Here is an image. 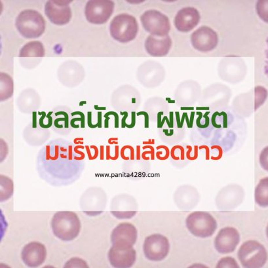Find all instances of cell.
I'll return each mask as SVG.
<instances>
[{
	"mask_svg": "<svg viewBox=\"0 0 268 268\" xmlns=\"http://www.w3.org/2000/svg\"><path fill=\"white\" fill-rule=\"evenodd\" d=\"M136 115L139 116V115H144V127L146 129H147L149 127V115L147 114V112L145 111H141L138 112Z\"/></svg>",
	"mask_w": 268,
	"mask_h": 268,
	"instance_id": "d4e9b609",
	"label": "cell"
},
{
	"mask_svg": "<svg viewBox=\"0 0 268 268\" xmlns=\"http://www.w3.org/2000/svg\"><path fill=\"white\" fill-rule=\"evenodd\" d=\"M23 136L25 141L30 146H38L47 141L50 132L48 129L41 128L39 123L36 128L32 127L30 123L24 130Z\"/></svg>",
	"mask_w": 268,
	"mask_h": 268,
	"instance_id": "5bb4252c",
	"label": "cell"
},
{
	"mask_svg": "<svg viewBox=\"0 0 268 268\" xmlns=\"http://www.w3.org/2000/svg\"><path fill=\"white\" fill-rule=\"evenodd\" d=\"M92 118H93V112H87V125L88 126L90 129H95V128L98 127V124L93 125L92 122Z\"/></svg>",
	"mask_w": 268,
	"mask_h": 268,
	"instance_id": "f1b7e54d",
	"label": "cell"
},
{
	"mask_svg": "<svg viewBox=\"0 0 268 268\" xmlns=\"http://www.w3.org/2000/svg\"><path fill=\"white\" fill-rule=\"evenodd\" d=\"M104 117L105 118L104 119V128L107 129V128L109 127V121L110 119V116H106V115H104Z\"/></svg>",
	"mask_w": 268,
	"mask_h": 268,
	"instance_id": "7dc6e473",
	"label": "cell"
},
{
	"mask_svg": "<svg viewBox=\"0 0 268 268\" xmlns=\"http://www.w3.org/2000/svg\"><path fill=\"white\" fill-rule=\"evenodd\" d=\"M144 47L146 52L151 56H165L169 53L172 47V39L169 35L162 39L150 35L145 41Z\"/></svg>",
	"mask_w": 268,
	"mask_h": 268,
	"instance_id": "8fae6325",
	"label": "cell"
},
{
	"mask_svg": "<svg viewBox=\"0 0 268 268\" xmlns=\"http://www.w3.org/2000/svg\"><path fill=\"white\" fill-rule=\"evenodd\" d=\"M80 115V117H76V118H73V119H71L70 120V126L72 129H77V128L80 127V125H75V121H80V124H81V127L82 129H84L85 125V114H83L82 112L80 111H76V112H73L71 113V116H74V115Z\"/></svg>",
	"mask_w": 268,
	"mask_h": 268,
	"instance_id": "d6986e66",
	"label": "cell"
},
{
	"mask_svg": "<svg viewBox=\"0 0 268 268\" xmlns=\"http://www.w3.org/2000/svg\"><path fill=\"white\" fill-rule=\"evenodd\" d=\"M73 144L75 145H83V141H73Z\"/></svg>",
	"mask_w": 268,
	"mask_h": 268,
	"instance_id": "816d5d0a",
	"label": "cell"
},
{
	"mask_svg": "<svg viewBox=\"0 0 268 268\" xmlns=\"http://www.w3.org/2000/svg\"><path fill=\"white\" fill-rule=\"evenodd\" d=\"M80 148H85V147L83 146V145H77V146H75L74 147V148H73V152H74V153L75 154H77L78 155H80L81 157H75L74 156V159L76 161H83V159H85V154L83 153V151H81L80 150H78V149H80Z\"/></svg>",
	"mask_w": 268,
	"mask_h": 268,
	"instance_id": "603a6c76",
	"label": "cell"
},
{
	"mask_svg": "<svg viewBox=\"0 0 268 268\" xmlns=\"http://www.w3.org/2000/svg\"><path fill=\"white\" fill-rule=\"evenodd\" d=\"M196 110H197H197H209V108L208 107H205V108H199V107H197L196 108Z\"/></svg>",
	"mask_w": 268,
	"mask_h": 268,
	"instance_id": "f5cc1de1",
	"label": "cell"
},
{
	"mask_svg": "<svg viewBox=\"0 0 268 268\" xmlns=\"http://www.w3.org/2000/svg\"><path fill=\"white\" fill-rule=\"evenodd\" d=\"M240 242V235L235 228L226 227L222 228L215 240V247L221 254L233 252Z\"/></svg>",
	"mask_w": 268,
	"mask_h": 268,
	"instance_id": "30bf717a",
	"label": "cell"
},
{
	"mask_svg": "<svg viewBox=\"0 0 268 268\" xmlns=\"http://www.w3.org/2000/svg\"><path fill=\"white\" fill-rule=\"evenodd\" d=\"M19 110L24 114L36 112L41 106V97L36 90L28 88L23 90L16 100Z\"/></svg>",
	"mask_w": 268,
	"mask_h": 268,
	"instance_id": "7c38bea8",
	"label": "cell"
},
{
	"mask_svg": "<svg viewBox=\"0 0 268 268\" xmlns=\"http://www.w3.org/2000/svg\"><path fill=\"white\" fill-rule=\"evenodd\" d=\"M155 143H156V142H155V140L154 139H148V141H144L142 142V144H143V145H154Z\"/></svg>",
	"mask_w": 268,
	"mask_h": 268,
	"instance_id": "c3c4849f",
	"label": "cell"
},
{
	"mask_svg": "<svg viewBox=\"0 0 268 268\" xmlns=\"http://www.w3.org/2000/svg\"><path fill=\"white\" fill-rule=\"evenodd\" d=\"M99 156H100V160H104V146H102V145H101V146H100V154H99Z\"/></svg>",
	"mask_w": 268,
	"mask_h": 268,
	"instance_id": "7bdbcfd3",
	"label": "cell"
},
{
	"mask_svg": "<svg viewBox=\"0 0 268 268\" xmlns=\"http://www.w3.org/2000/svg\"><path fill=\"white\" fill-rule=\"evenodd\" d=\"M72 2L71 0H49L45 5L44 13L49 21L55 25H66L72 17L70 7Z\"/></svg>",
	"mask_w": 268,
	"mask_h": 268,
	"instance_id": "52a82bcc",
	"label": "cell"
},
{
	"mask_svg": "<svg viewBox=\"0 0 268 268\" xmlns=\"http://www.w3.org/2000/svg\"><path fill=\"white\" fill-rule=\"evenodd\" d=\"M110 36L114 40L127 43L134 40L139 32L136 19L128 13H121L114 17L110 24Z\"/></svg>",
	"mask_w": 268,
	"mask_h": 268,
	"instance_id": "3957f363",
	"label": "cell"
},
{
	"mask_svg": "<svg viewBox=\"0 0 268 268\" xmlns=\"http://www.w3.org/2000/svg\"><path fill=\"white\" fill-rule=\"evenodd\" d=\"M38 114L39 115H41V117L40 118H39V126H40L41 128H42V129H47V126H46V125L44 123V120H45V117L47 116V115H46V113L45 112H38Z\"/></svg>",
	"mask_w": 268,
	"mask_h": 268,
	"instance_id": "4316f807",
	"label": "cell"
},
{
	"mask_svg": "<svg viewBox=\"0 0 268 268\" xmlns=\"http://www.w3.org/2000/svg\"><path fill=\"white\" fill-rule=\"evenodd\" d=\"M217 116H221L220 113L218 112H215L212 114V117H211V123H212V125L215 128H216V129H220L222 126L219 124H217L216 122V118Z\"/></svg>",
	"mask_w": 268,
	"mask_h": 268,
	"instance_id": "83f0119b",
	"label": "cell"
},
{
	"mask_svg": "<svg viewBox=\"0 0 268 268\" xmlns=\"http://www.w3.org/2000/svg\"><path fill=\"white\" fill-rule=\"evenodd\" d=\"M106 160L109 161L110 160V157H111V154H110V145H108L106 146Z\"/></svg>",
	"mask_w": 268,
	"mask_h": 268,
	"instance_id": "bcb514c9",
	"label": "cell"
},
{
	"mask_svg": "<svg viewBox=\"0 0 268 268\" xmlns=\"http://www.w3.org/2000/svg\"><path fill=\"white\" fill-rule=\"evenodd\" d=\"M191 43L195 50L202 53L213 51L218 44V35L210 27L202 26L191 34Z\"/></svg>",
	"mask_w": 268,
	"mask_h": 268,
	"instance_id": "ba28073f",
	"label": "cell"
},
{
	"mask_svg": "<svg viewBox=\"0 0 268 268\" xmlns=\"http://www.w3.org/2000/svg\"><path fill=\"white\" fill-rule=\"evenodd\" d=\"M186 149L187 151L186 152V158L188 161H191V151H192L193 148L192 146H190V145H187Z\"/></svg>",
	"mask_w": 268,
	"mask_h": 268,
	"instance_id": "836d02e7",
	"label": "cell"
},
{
	"mask_svg": "<svg viewBox=\"0 0 268 268\" xmlns=\"http://www.w3.org/2000/svg\"><path fill=\"white\" fill-rule=\"evenodd\" d=\"M205 149V159L208 161L210 159V149L207 145H201L199 147V149Z\"/></svg>",
	"mask_w": 268,
	"mask_h": 268,
	"instance_id": "d6a6232c",
	"label": "cell"
},
{
	"mask_svg": "<svg viewBox=\"0 0 268 268\" xmlns=\"http://www.w3.org/2000/svg\"><path fill=\"white\" fill-rule=\"evenodd\" d=\"M238 258L244 267H261L267 262L266 249L256 241H248L241 246Z\"/></svg>",
	"mask_w": 268,
	"mask_h": 268,
	"instance_id": "5b68a950",
	"label": "cell"
},
{
	"mask_svg": "<svg viewBox=\"0 0 268 268\" xmlns=\"http://www.w3.org/2000/svg\"><path fill=\"white\" fill-rule=\"evenodd\" d=\"M97 118H98V128H102V112L99 111L98 112L97 114Z\"/></svg>",
	"mask_w": 268,
	"mask_h": 268,
	"instance_id": "74e56055",
	"label": "cell"
},
{
	"mask_svg": "<svg viewBox=\"0 0 268 268\" xmlns=\"http://www.w3.org/2000/svg\"><path fill=\"white\" fill-rule=\"evenodd\" d=\"M182 115L184 117V119H186V123H187V126H188V128H190V119H189V118H188V114H187L186 112H184V113H183V114H182Z\"/></svg>",
	"mask_w": 268,
	"mask_h": 268,
	"instance_id": "681fc988",
	"label": "cell"
},
{
	"mask_svg": "<svg viewBox=\"0 0 268 268\" xmlns=\"http://www.w3.org/2000/svg\"><path fill=\"white\" fill-rule=\"evenodd\" d=\"M200 20L201 14L197 9L193 7H186L177 12L174 19V24L177 30L187 33L195 28Z\"/></svg>",
	"mask_w": 268,
	"mask_h": 268,
	"instance_id": "9c48e42d",
	"label": "cell"
},
{
	"mask_svg": "<svg viewBox=\"0 0 268 268\" xmlns=\"http://www.w3.org/2000/svg\"><path fill=\"white\" fill-rule=\"evenodd\" d=\"M115 3L112 0H90L85 7V16L88 23L101 25L107 23L114 12Z\"/></svg>",
	"mask_w": 268,
	"mask_h": 268,
	"instance_id": "8992f818",
	"label": "cell"
},
{
	"mask_svg": "<svg viewBox=\"0 0 268 268\" xmlns=\"http://www.w3.org/2000/svg\"><path fill=\"white\" fill-rule=\"evenodd\" d=\"M194 109L193 108H181L182 110H193Z\"/></svg>",
	"mask_w": 268,
	"mask_h": 268,
	"instance_id": "11a10c76",
	"label": "cell"
},
{
	"mask_svg": "<svg viewBox=\"0 0 268 268\" xmlns=\"http://www.w3.org/2000/svg\"><path fill=\"white\" fill-rule=\"evenodd\" d=\"M142 149H149L148 151H145L141 154V157L144 161H149V160H154L156 153H155L154 147L151 145H146L142 147Z\"/></svg>",
	"mask_w": 268,
	"mask_h": 268,
	"instance_id": "44dd1931",
	"label": "cell"
},
{
	"mask_svg": "<svg viewBox=\"0 0 268 268\" xmlns=\"http://www.w3.org/2000/svg\"><path fill=\"white\" fill-rule=\"evenodd\" d=\"M90 149H94L95 154H94V156H93L92 161L95 160L96 159H97L98 156H99V151H100V150H99V149H98V147H97V146H95V145H91V146H90Z\"/></svg>",
	"mask_w": 268,
	"mask_h": 268,
	"instance_id": "e575fe53",
	"label": "cell"
},
{
	"mask_svg": "<svg viewBox=\"0 0 268 268\" xmlns=\"http://www.w3.org/2000/svg\"><path fill=\"white\" fill-rule=\"evenodd\" d=\"M256 8L260 18L267 23V1H258Z\"/></svg>",
	"mask_w": 268,
	"mask_h": 268,
	"instance_id": "ac0fdd59",
	"label": "cell"
},
{
	"mask_svg": "<svg viewBox=\"0 0 268 268\" xmlns=\"http://www.w3.org/2000/svg\"><path fill=\"white\" fill-rule=\"evenodd\" d=\"M85 149H86V151H87V156H88V159H89L90 161H92V158H93V155L91 154V151H90V146H88V145H86V146H85Z\"/></svg>",
	"mask_w": 268,
	"mask_h": 268,
	"instance_id": "b9f144b4",
	"label": "cell"
},
{
	"mask_svg": "<svg viewBox=\"0 0 268 268\" xmlns=\"http://www.w3.org/2000/svg\"><path fill=\"white\" fill-rule=\"evenodd\" d=\"M15 27L19 33L26 39H36L45 32L46 23L43 16L34 9H24L15 20Z\"/></svg>",
	"mask_w": 268,
	"mask_h": 268,
	"instance_id": "7a4b0ae2",
	"label": "cell"
},
{
	"mask_svg": "<svg viewBox=\"0 0 268 268\" xmlns=\"http://www.w3.org/2000/svg\"><path fill=\"white\" fill-rule=\"evenodd\" d=\"M267 177L260 181L255 190V201L259 206L265 208L267 206Z\"/></svg>",
	"mask_w": 268,
	"mask_h": 268,
	"instance_id": "2e32d148",
	"label": "cell"
},
{
	"mask_svg": "<svg viewBox=\"0 0 268 268\" xmlns=\"http://www.w3.org/2000/svg\"><path fill=\"white\" fill-rule=\"evenodd\" d=\"M74 141H83V138L82 137H78V138H75L73 140Z\"/></svg>",
	"mask_w": 268,
	"mask_h": 268,
	"instance_id": "db71d44e",
	"label": "cell"
},
{
	"mask_svg": "<svg viewBox=\"0 0 268 268\" xmlns=\"http://www.w3.org/2000/svg\"><path fill=\"white\" fill-rule=\"evenodd\" d=\"M169 121H170V124L171 128L174 127V112H171L169 113Z\"/></svg>",
	"mask_w": 268,
	"mask_h": 268,
	"instance_id": "ee69618b",
	"label": "cell"
},
{
	"mask_svg": "<svg viewBox=\"0 0 268 268\" xmlns=\"http://www.w3.org/2000/svg\"><path fill=\"white\" fill-rule=\"evenodd\" d=\"M141 23L145 31L151 36L163 38L169 35L171 26L169 17L156 9H149L141 16Z\"/></svg>",
	"mask_w": 268,
	"mask_h": 268,
	"instance_id": "277c9868",
	"label": "cell"
},
{
	"mask_svg": "<svg viewBox=\"0 0 268 268\" xmlns=\"http://www.w3.org/2000/svg\"><path fill=\"white\" fill-rule=\"evenodd\" d=\"M136 113L135 112H132L131 123L126 125V127L128 128V129H132V128H134L135 127V125H136Z\"/></svg>",
	"mask_w": 268,
	"mask_h": 268,
	"instance_id": "f546056e",
	"label": "cell"
},
{
	"mask_svg": "<svg viewBox=\"0 0 268 268\" xmlns=\"http://www.w3.org/2000/svg\"><path fill=\"white\" fill-rule=\"evenodd\" d=\"M211 149H217L218 151V155L217 157H210V159H212V161H218L222 158L223 156V151L222 147H221L219 145H213V146H211Z\"/></svg>",
	"mask_w": 268,
	"mask_h": 268,
	"instance_id": "cb8c5ba5",
	"label": "cell"
},
{
	"mask_svg": "<svg viewBox=\"0 0 268 268\" xmlns=\"http://www.w3.org/2000/svg\"><path fill=\"white\" fill-rule=\"evenodd\" d=\"M195 113L194 112H192L191 113L190 120V128H189V129H191V128L193 127V120H194V117H195Z\"/></svg>",
	"mask_w": 268,
	"mask_h": 268,
	"instance_id": "f6af8a7d",
	"label": "cell"
},
{
	"mask_svg": "<svg viewBox=\"0 0 268 268\" xmlns=\"http://www.w3.org/2000/svg\"><path fill=\"white\" fill-rule=\"evenodd\" d=\"M120 114L123 115V118L121 119V128L124 129V128L126 127V125L127 124L126 123V120L127 119L128 116H129V114H128V112L127 111L121 112H120Z\"/></svg>",
	"mask_w": 268,
	"mask_h": 268,
	"instance_id": "1f68e13d",
	"label": "cell"
},
{
	"mask_svg": "<svg viewBox=\"0 0 268 268\" xmlns=\"http://www.w3.org/2000/svg\"><path fill=\"white\" fill-rule=\"evenodd\" d=\"M260 163L264 170L267 171V147H265L262 152L260 157Z\"/></svg>",
	"mask_w": 268,
	"mask_h": 268,
	"instance_id": "7402d4cb",
	"label": "cell"
},
{
	"mask_svg": "<svg viewBox=\"0 0 268 268\" xmlns=\"http://www.w3.org/2000/svg\"><path fill=\"white\" fill-rule=\"evenodd\" d=\"M13 93V80L9 75L1 73V101H5L11 97Z\"/></svg>",
	"mask_w": 268,
	"mask_h": 268,
	"instance_id": "e0dca14e",
	"label": "cell"
},
{
	"mask_svg": "<svg viewBox=\"0 0 268 268\" xmlns=\"http://www.w3.org/2000/svg\"><path fill=\"white\" fill-rule=\"evenodd\" d=\"M73 145L63 139L53 140L42 147L37 159L41 179L53 186L68 184L69 164L74 159Z\"/></svg>",
	"mask_w": 268,
	"mask_h": 268,
	"instance_id": "6da1fadb",
	"label": "cell"
},
{
	"mask_svg": "<svg viewBox=\"0 0 268 268\" xmlns=\"http://www.w3.org/2000/svg\"><path fill=\"white\" fill-rule=\"evenodd\" d=\"M71 113L70 108L66 106H58L53 108V114L62 115V117H59L52 115L53 123L51 128L54 131L64 135H65V132L66 134L70 132L72 129L70 126Z\"/></svg>",
	"mask_w": 268,
	"mask_h": 268,
	"instance_id": "4fadbf2b",
	"label": "cell"
},
{
	"mask_svg": "<svg viewBox=\"0 0 268 268\" xmlns=\"http://www.w3.org/2000/svg\"><path fill=\"white\" fill-rule=\"evenodd\" d=\"M118 141H119V138H118L117 137H112V138H110L109 139H108V144H109L110 145H115V146H116V145H118L119 144V142H118Z\"/></svg>",
	"mask_w": 268,
	"mask_h": 268,
	"instance_id": "60d3db41",
	"label": "cell"
},
{
	"mask_svg": "<svg viewBox=\"0 0 268 268\" xmlns=\"http://www.w3.org/2000/svg\"><path fill=\"white\" fill-rule=\"evenodd\" d=\"M220 115L223 117V127H228V115L224 112H222L220 113Z\"/></svg>",
	"mask_w": 268,
	"mask_h": 268,
	"instance_id": "d590c367",
	"label": "cell"
},
{
	"mask_svg": "<svg viewBox=\"0 0 268 268\" xmlns=\"http://www.w3.org/2000/svg\"><path fill=\"white\" fill-rule=\"evenodd\" d=\"M135 159L137 161H141V146L139 145H137L136 147V155H135Z\"/></svg>",
	"mask_w": 268,
	"mask_h": 268,
	"instance_id": "ab89813d",
	"label": "cell"
},
{
	"mask_svg": "<svg viewBox=\"0 0 268 268\" xmlns=\"http://www.w3.org/2000/svg\"><path fill=\"white\" fill-rule=\"evenodd\" d=\"M94 108H95V109L96 110H101V111H102V110H106V107H99L97 105H95Z\"/></svg>",
	"mask_w": 268,
	"mask_h": 268,
	"instance_id": "f907efd6",
	"label": "cell"
},
{
	"mask_svg": "<svg viewBox=\"0 0 268 268\" xmlns=\"http://www.w3.org/2000/svg\"><path fill=\"white\" fill-rule=\"evenodd\" d=\"M216 267H239L236 260L232 257L222 258L218 262Z\"/></svg>",
	"mask_w": 268,
	"mask_h": 268,
	"instance_id": "ffe728a7",
	"label": "cell"
},
{
	"mask_svg": "<svg viewBox=\"0 0 268 268\" xmlns=\"http://www.w3.org/2000/svg\"><path fill=\"white\" fill-rule=\"evenodd\" d=\"M45 49L40 41H30L21 49L19 56L20 58H43L45 56Z\"/></svg>",
	"mask_w": 268,
	"mask_h": 268,
	"instance_id": "9a60e30c",
	"label": "cell"
},
{
	"mask_svg": "<svg viewBox=\"0 0 268 268\" xmlns=\"http://www.w3.org/2000/svg\"><path fill=\"white\" fill-rule=\"evenodd\" d=\"M176 115V127L178 129H182L183 127L181 126L180 124V113L178 112H175Z\"/></svg>",
	"mask_w": 268,
	"mask_h": 268,
	"instance_id": "f35d334b",
	"label": "cell"
},
{
	"mask_svg": "<svg viewBox=\"0 0 268 268\" xmlns=\"http://www.w3.org/2000/svg\"><path fill=\"white\" fill-rule=\"evenodd\" d=\"M196 114L198 115V117L197 118V119H196V125H197V127L199 129H203V125L201 124V119H203V113L201 112H199V111H197Z\"/></svg>",
	"mask_w": 268,
	"mask_h": 268,
	"instance_id": "4dcf8cb0",
	"label": "cell"
},
{
	"mask_svg": "<svg viewBox=\"0 0 268 268\" xmlns=\"http://www.w3.org/2000/svg\"><path fill=\"white\" fill-rule=\"evenodd\" d=\"M104 115H106V116H110V115H113V116H114V118H115V119H114L115 128V129H117V128H119V114H118L117 113H116L115 112L111 111V112H108L107 113H106V114Z\"/></svg>",
	"mask_w": 268,
	"mask_h": 268,
	"instance_id": "484cf974",
	"label": "cell"
},
{
	"mask_svg": "<svg viewBox=\"0 0 268 268\" xmlns=\"http://www.w3.org/2000/svg\"><path fill=\"white\" fill-rule=\"evenodd\" d=\"M119 156H120L119 147V146H118V145H116V146H115V154H114V156L112 157V159H111V160H112V161L117 160V159H118V158H119Z\"/></svg>",
	"mask_w": 268,
	"mask_h": 268,
	"instance_id": "8d00e7d4",
	"label": "cell"
}]
</instances>
